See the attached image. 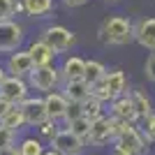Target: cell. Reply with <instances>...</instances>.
Wrapping results in <instances>:
<instances>
[{"mask_svg": "<svg viewBox=\"0 0 155 155\" xmlns=\"http://www.w3.org/2000/svg\"><path fill=\"white\" fill-rule=\"evenodd\" d=\"M114 120V148L116 155H148L146 139L141 137L139 127L125 120Z\"/></svg>", "mask_w": 155, "mask_h": 155, "instance_id": "obj_1", "label": "cell"}, {"mask_svg": "<svg viewBox=\"0 0 155 155\" xmlns=\"http://www.w3.org/2000/svg\"><path fill=\"white\" fill-rule=\"evenodd\" d=\"M100 39L109 46H125L134 42V23L127 16H107L100 26Z\"/></svg>", "mask_w": 155, "mask_h": 155, "instance_id": "obj_2", "label": "cell"}, {"mask_svg": "<svg viewBox=\"0 0 155 155\" xmlns=\"http://www.w3.org/2000/svg\"><path fill=\"white\" fill-rule=\"evenodd\" d=\"M39 39L53 51V56L70 51L72 46L77 44V35L65 26H46L42 30V35H39Z\"/></svg>", "mask_w": 155, "mask_h": 155, "instance_id": "obj_3", "label": "cell"}, {"mask_svg": "<svg viewBox=\"0 0 155 155\" xmlns=\"http://www.w3.org/2000/svg\"><path fill=\"white\" fill-rule=\"evenodd\" d=\"M58 81H60V74H58V70H56L53 65L32 67V72L26 77L28 88H32V91H37V93H44V95L51 93V91H56Z\"/></svg>", "mask_w": 155, "mask_h": 155, "instance_id": "obj_4", "label": "cell"}, {"mask_svg": "<svg viewBox=\"0 0 155 155\" xmlns=\"http://www.w3.org/2000/svg\"><path fill=\"white\" fill-rule=\"evenodd\" d=\"M23 39H26V30L21 26L19 21H0V53H14L19 51L21 44H23Z\"/></svg>", "mask_w": 155, "mask_h": 155, "instance_id": "obj_5", "label": "cell"}, {"mask_svg": "<svg viewBox=\"0 0 155 155\" xmlns=\"http://www.w3.org/2000/svg\"><path fill=\"white\" fill-rule=\"evenodd\" d=\"M49 143H51V150H56L58 155H81L86 148V141L74 137L70 130H56Z\"/></svg>", "mask_w": 155, "mask_h": 155, "instance_id": "obj_6", "label": "cell"}, {"mask_svg": "<svg viewBox=\"0 0 155 155\" xmlns=\"http://www.w3.org/2000/svg\"><path fill=\"white\" fill-rule=\"evenodd\" d=\"M19 111L23 116V123L28 127H39L42 123H46V109H44V97H30L28 95L23 102L19 104Z\"/></svg>", "mask_w": 155, "mask_h": 155, "instance_id": "obj_7", "label": "cell"}, {"mask_svg": "<svg viewBox=\"0 0 155 155\" xmlns=\"http://www.w3.org/2000/svg\"><path fill=\"white\" fill-rule=\"evenodd\" d=\"M28 93H30V88H28L26 79L5 77L0 81V97H2L5 102L14 104V107H19V104L28 97Z\"/></svg>", "mask_w": 155, "mask_h": 155, "instance_id": "obj_8", "label": "cell"}, {"mask_svg": "<svg viewBox=\"0 0 155 155\" xmlns=\"http://www.w3.org/2000/svg\"><path fill=\"white\" fill-rule=\"evenodd\" d=\"M5 72H7V77H16V79H26L28 74L32 72V60H30V56H28V51L26 49H19V51H14V53H9L7 56V60H5Z\"/></svg>", "mask_w": 155, "mask_h": 155, "instance_id": "obj_9", "label": "cell"}, {"mask_svg": "<svg viewBox=\"0 0 155 155\" xmlns=\"http://www.w3.org/2000/svg\"><path fill=\"white\" fill-rule=\"evenodd\" d=\"M109 141H114V120H111V116H102L97 120H91V132L86 137V143L104 146Z\"/></svg>", "mask_w": 155, "mask_h": 155, "instance_id": "obj_10", "label": "cell"}, {"mask_svg": "<svg viewBox=\"0 0 155 155\" xmlns=\"http://www.w3.org/2000/svg\"><path fill=\"white\" fill-rule=\"evenodd\" d=\"M111 109H109V116L116 118V120H125V123H132L134 125L139 118H137L134 114V107H132V100H130V95L125 93V95L116 97V100H111Z\"/></svg>", "mask_w": 155, "mask_h": 155, "instance_id": "obj_11", "label": "cell"}, {"mask_svg": "<svg viewBox=\"0 0 155 155\" xmlns=\"http://www.w3.org/2000/svg\"><path fill=\"white\" fill-rule=\"evenodd\" d=\"M134 42L155 53V19H141L134 23Z\"/></svg>", "mask_w": 155, "mask_h": 155, "instance_id": "obj_12", "label": "cell"}, {"mask_svg": "<svg viewBox=\"0 0 155 155\" xmlns=\"http://www.w3.org/2000/svg\"><path fill=\"white\" fill-rule=\"evenodd\" d=\"M100 84L104 86V91L109 93L114 100L127 93V77H125L123 70H111V72L107 70V74L102 77V81H100Z\"/></svg>", "mask_w": 155, "mask_h": 155, "instance_id": "obj_13", "label": "cell"}, {"mask_svg": "<svg viewBox=\"0 0 155 155\" xmlns=\"http://www.w3.org/2000/svg\"><path fill=\"white\" fill-rule=\"evenodd\" d=\"M67 100H65L63 93H46L44 95V109H46V118L51 120V123H56V120H63L65 116V109H67Z\"/></svg>", "mask_w": 155, "mask_h": 155, "instance_id": "obj_14", "label": "cell"}, {"mask_svg": "<svg viewBox=\"0 0 155 155\" xmlns=\"http://www.w3.org/2000/svg\"><path fill=\"white\" fill-rule=\"evenodd\" d=\"M84 67L86 60L81 56H67L60 65L58 74L63 77V81H84Z\"/></svg>", "mask_w": 155, "mask_h": 155, "instance_id": "obj_15", "label": "cell"}, {"mask_svg": "<svg viewBox=\"0 0 155 155\" xmlns=\"http://www.w3.org/2000/svg\"><path fill=\"white\" fill-rule=\"evenodd\" d=\"M28 51V56H30V60H32V65L35 67H44V65H53V51L49 49V46L42 42V39H35L30 46L26 49Z\"/></svg>", "mask_w": 155, "mask_h": 155, "instance_id": "obj_16", "label": "cell"}, {"mask_svg": "<svg viewBox=\"0 0 155 155\" xmlns=\"http://www.w3.org/2000/svg\"><path fill=\"white\" fill-rule=\"evenodd\" d=\"M130 100H132V107H134V114L137 118H148L150 114H153V102H150V97L146 95V93L141 91V88H134V91L127 93Z\"/></svg>", "mask_w": 155, "mask_h": 155, "instance_id": "obj_17", "label": "cell"}, {"mask_svg": "<svg viewBox=\"0 0 155 155\" xmlns=\"http://www.w3.org/2000/svg\"><path fill=\"white\" fill-rule=\"evenodd\" d=\"M21 7H23V14L28 16H49L56 9V0H21Z\"/></svg>", "mask_w": 155, "mask_h": 155, "instance_id": "obj_18", "label": "cell"}, {"mask_svg": "<svg viewBox=\"0 0 155 155\" xmlns=\"http://www.w3.org/2000/svg\"><path fill=\"white\" fill-rule=\"evenodd\" d=\"M63 95L67 102H84L86 97L91 95V86L86 81H65Z\"/></svg>", "mask_w": 155, "mask_h": 155, "instance_id": "obj_19", "label": "cell"}, {"mask_svg": "<svg viewBox=\"0 0 155 155\" xmlns=\"http://www.w3.org/2000/svg\"><path fill=\"white\" fill-rule=\"evenodd\" d=\"M107 74V67H104V63H100V60H86V67H84V81L88 86H95L97 81H102V77Z\"/></svg>", "mask_w": 155, "mask_h": 155, "instance_id": "obj_20", "label": "cell"}, {"mask_svg": "<svg viewBox=\"0 0 155 155\" xmlns=\"http://www.w3.org/2000/svg\"><path fill=\"white\" fill-rule=\"evenodd\" d=\"M81 111H84V116L88 118V120H97V118L104 116V104L100 102V100H95L93 95H88L81 102Z\"/></svg>", "mask_w": 155, "mask_h": 155, "instance_id": "obj_21", "label": "cell"}, {"mask_svg": "<svg viewBox=\"0 0 155 155\" xmlns=\"http://www.w3.org/2000/svg\"><path fill=\"white\" fill-rule=\"evenodd\" d=\"M14 148H16V153H19V155H42V153H44L42 141L35 139V137H23Z\"/></svg>", "mask_w": 155, "mask_h": 155, "instance_id": "obj_22", "label": "cell"}, {"mask_svg": "<svg viewBox=\"0 0 155 155\" xmlns=\"http://www.w3.org/2000/svg\"><path fill=\"white\" fill-rule=\"evenodd\" d=\"M65 130H70L74 137H79V139H84V141H86V137H88V132H91V120H88L86 116L74 118V120L67 123V127H65Z\"/></svg>", "mask_w": 155, "mask_h": 155, "instance_id": "obj_23", "label": "cell"}, {"mask_svg": "<svg viewBox=\"0 0 155 155\" xmlns=\"http://www.w3.org/2000/svg\"><path fill=\"white\" fill-rule=\"evenodd\" d=\"M2 127H7V130H12V132H19L21 127H23V116H21V111H19V107H14L12 111H9V114H7L5 118H2Z\"/></svg>", "mask_w": 155, "mask_h": 155, "instance_id": "obj_24", "label": "cell"}, {"mask_svg": "<svg viewBox=\"0 0 155 155\" xmlns=\"http://www.w3.org/2000/svg\"><path fill=\"white\" fill-rule=\"evenodd\" d=\"M139 132H141V137L146 141H155V111L148 118H143V127L139 130Z\"/></svg>", "mask_w": 155, "mask_h": 155, "instance_id": "obj_25", "label": "cell"}, {"mask_svg": "<svg viewBox=\"0 0 155 155\" xmlns=\"http://www.w3.org/2000/svg\"><path fill=\"white\" fill-rule=\"evenodd\" d=\"M14 143H16V132L0 125V148H12Z\"/></svg>", "mask_w": 155, "mask_h": 155, "instance_id": "obj_26", "label": "cell"}, {"mask_svg": "<svg viewBox=\"0 0 155 155\" xmlns=\"http://www.w3.org/2000/svg\"><path fill=\"white\" fill-rule=\"evenodd\" d=\"M84 116V111H81V102H70L67 104V109H65V123H70L74 118H81Z\"/></svg>", "mask_w": 155, "mask_h": 155, "instance_id": "obj_27", "label": "cell"}, {"mask_svg": "<svg viewBox=\"0 0 155 155\" xmlns=\"http://www.w3.org/2000/svg\"><path fill=\"white\" fill-rule=\"evenodd\" d=\"M14 16V0H0V21H9Z\"/></svg>", "mask_w": 155, "mask_h": 155, "instance_id": "obj_28", "label": "cell"}, {"mask_svg": "<svg viewBox=\"0 0 155 155\" xmlns=\"http://www.w3.org/2000/svg\"><path fill=\"white\" fill-rule=\"evenodd\" d=\"M143 72H146V77L150 79L155 84V53H150L148 58H146V65H143Z\"/></svg>", "mask_w": 155, "mask_h": 155, "instance_id": "obj_29", "label": "cell"}, {"mask_svg": "<svg viewBox=\"0 0 155 155\" xmlns=\"http://www.w3.org/2000/svg\"><path fill=\"white\" fill-rule=\"evenodd\" d=\"M39 134L46 137V139H51L53 134H56V123H51V120H46V123L39 125Z\"/></svg>", "mask_w": 155, "mask_h": 155, "instance_id": "obj_30", "label": "cell"}, {"mask_svg": "<svg viewBox=\"0 0 155 155\" xmlns=\"http://www.w3.org/2000/svg\"><path fill=\"white\" fill-rule=\"evenodd\" d=\"M14 109V104H9V102H5V100H2V97H0V123H2V118L7 116V114H9V111Z\"/></svg>", "mask_w": 155, "mask_h": 155, "instance_id": "obj_31", "label": "cell"}, {"mask_svg": "<svg viewBox=\"0 0 155 155\" xmlns=\"http://www.w3.org/2000/svg\"><path fill=\"white\" fill-rule=\"evenodd\" d=\"M88 2H91V0H63V5L72 7V9H74V7H84V5H88Z\"/></svg>", "mask_w": 155, "mask_h": 155, "instance_id": "obj_32", "label": "cell"}, {"mask_svg": "<svg viewBox=\"0 0 155 155\" xmlns=\"http://www.w3.org/2000/svg\"><path fill=\"white\" fill-rule=\"evenodd\" d=\"M0 155H19V153H16V148L12 146V148H0Z\"/></svg>", "mask_w": 155, "mask_h": 155, "instance_id": "obj_33", "label": "cell"}, {"mask_svg": "<svg viewBox=\"0 0 155 155\" xmlns=\"http://www.w3.org/2000/svg\"><path fill=\"white\" fill-rule=\"evenodd\" d=\"M7 77V72H5V67H2V63H0V81Z\"/></svg>", "mask_w": 155, "mask_h": 155, "instance_id": "obj_34", "label": "cell"}, {"mask_svg": "<svg viewBox=\"0 0 155 155\" xmlns=\"http://www.w3.org/2000/svg\"><path fill=\"white\" fill-rule=\"evenodd\" d=\"M42 155H58V153H56V150H51V148H49V150H44V153H42Z\"/></svg>", "mask_w": 155, "mask_h": 155, "instance_id": "obj_35", "label": "cell"}, {"mask_svg": "<svg viewBox=\"0 0 155 155\" xmlns=\"http://www.w3.org/2000/svg\"><path fill=\"white\" fill-rule=\"evenodd\" d=\"M104 2H118V0H104Z\"/></svg>", "mask_w": 155, "mask_h": 155, "instance_id": "obj_36", "label": "cell"}, {"mask_svg": "<svg viewBox=\"0 0 155 155\" xmlns=\"http://www.w3.org/2000/svg\"><path fill=\"white\" fill-rule=\"evenodd\" d=\"M114 155H116V153H114Z\"/></svg>", "mask_w": 155, "mask_h": 155, "instance_id": "obj_37", "label": "cell"}]
</instances>
